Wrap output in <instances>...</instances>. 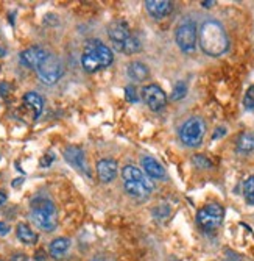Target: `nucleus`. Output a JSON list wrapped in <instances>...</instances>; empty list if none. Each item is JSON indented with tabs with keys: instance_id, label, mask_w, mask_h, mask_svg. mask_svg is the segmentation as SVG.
<instances>
[{
	"instance_id": "nucleus-22",
	"label": "nucleus",
	"mask_w": 254,
	"mask_h": 261,
	"mask_svg": "<svg viewBox=\"0 0 254 261\" xmlns=\"http://www.w3.org/2000/svg\"><path fill=\"white\" fill-rule=\"evenodd\" d=\"M243 197L249 205H254V177H248L243 183Z\"/></svg>"
},
{
	"instance_id": "nucleus-24",
	"label": "nucleus",
	"mask_w": 254,
	"mask_h": 261,
	"mask_svg": "<svg viewBox=\"0 0 254 261\" xmlns=\"http://www.w3.org/2000/svg\"><path fill=\"white\" fill-rule=\"evenodd\" d=\"M243 107L246 110H254V85H251L246 92H245V97H243Z\"/></svg>"
},
{
	"instance_id": "nucleus-26",
	"label": "nucleus",
	"mask_w": 254,
	"mask_h": 261,
	"mask_svg": "<svg viewBox=\"0 0 254 261\" xmlns=\"http://www.w3.org/2000/svg\"><path fill=\"white\" fill-rule=\"evenodd\" d=\"M10 94V85L8 83H0V103L5 102V99Z\"/></svg>"
},
{
	"instance_id": "nucleus-6",
	"label": "nucleus",
	"mask_w": 254,
	"mask_h": 261,
	"mask_svg": "<svg viewBox=\"0 0 254 261\" xmlns=\"http://www.w3.org/2000/svg\"><path fill=\"white\" fill-rule=\"evenodd\" d=\"M225 218V208L218 203H207L197 213V222L204 231L218 228Z\"/></svg>"
},
{
	"instance_id": "nucleus-12",
	"label": "nucleus",
	"mask_w": 254,
	"mask_h": 261,
	"mask_svg": "<svg viewBox=\"0 0 254 261\" xmlns=\"http://www.w3.org/2000/svg\"><path fill=\"white\" fill-rule=\"evenodd\" d=\"M117 161L112 158H102L97 163V175L100 181L111 183L115 177H117Z\"/></svg>"
},
{
	"instance_id": "nucleus-10",
	"label": "nucleus",
	"mask_w": 254,
	"mask_h": 261,
	"mask_svg": "<svg viewBox=\"0 0 254 261\" xmlns=\"http://www.w3.org/2000/svg\"><path fill=\"white\" fill-rule=\"evenodd\" d=\"M50 54L42 49L39 45H33V47H28L24 52H20L19 55V60L20 63L24 64L25 67H30V69H38L45 60H47Z\"/></svg>"
},
{
	"instance_id": "nucleus-16",
	"label": "nucleus",
	"mask_w": 254,
	"mask_h": 261,
	"mask_svg": "<svg viewBox=\"0 0 254 261\" xmlns=\"http://www.w3.org/2000/svg\"><path fill=\"white\" fill-rule=\"evenodd\" d=\"M125 191L130 197H133L134 200H145L150 194L151 189H148L147 186L136 183V181H125Z\"/></svg>"
},
{
	"instance_id": "nucleus-25",
	"label": "nucleus",
	"mask_w": 254,
	"mask_h": 261,
	"mask_svg": "<svg viewBox=\"0 0 254 261\" xmlns=\"http://www.w3.org/2000/svg\"><path fill=\"white\" fill-rule=\"evenodd\" d=\"M125 96H126V100L131 102V103H134V102L139 100V97H137V92H136V89H134L133 86H126V89H125Z\"/></svg>"
},
{
	"instance_id": "nucleus-17",
	"label": "nucleus",
	"mask_w": 254,
	"mask_h": 261,
	"mask_svg": "<svg viewBox=\"0 0 254 261\" xmlns=\"http://www.w3.org/2000/svg\"><path fill=\"white\" fill-rule=\"evenodd\" d=\"M126 74L131 80L134 82H142L148 77L150 70L147 67V64L141 63V61H133L128 64V69H126Z\"/></svg>"
},
{
	"instance_id": "nucleus-23",
	"label": "nucleus",
	"mask_w": 254,
	"mask_h": 261,
	"mask_svg": "<svg viewBox=\"0 0 254 261\" xmlns=\"http://www.w3.org/2000/svg\"><path fill=\"white\" fill-rule=\"evenodd\" d=\"M186 94H187V85L184 83V82H178L173 88V92H172V96L170 99L172 100H181L186 97Z\"/></svg>"
},
{
	"instance_id": "nucleus-11",
	"label": "nucleus",
	"mask_w": 254,
	"mask_h": 261,
	"mask_svg": "<svg viewBox=\"0 0 254 261\" xmlns=\"http://www.w3.org/2000/svg\"><path fill=\"white\" fill-rule=\"evenodd\" d=\"M64 158L66 161L75 168L77 171L86 174L87 177H90V172H89V166H87V161H86V155H84V150L78 146H69L64 149Z\"/></svg>"
},
{
	"instance_id": "nucleus-20",
	"label": "nucleus",
	"mask_w": 254,
	"mask_h": 261,
	"mask_svg": "<svg viewBox=\"0 0 254 261\" xmlns=\"http://www.w3.org/2000/svg\"><path fill=\"white\" fill-rule=\"evenodd\" d=\"M16 233H17L19 241H22L24 244L33 246V244L38 243V234L27 224H19L17 228H16Z\"/></svg>"
},
{
	"instance_id": "nucleus-31",
	"label": "nucleus",
	"mask_w": 254,
	"mask_h": 261,
	"mask_svg": "<svg viewBox=\"0 0 254 261\" xmlns=\"http://www.w3.org/2000/svg\"><path fill=\"white\" fill-rule=\"evenodd\" d=\"M11 259L13 261H27V256L25 255H20V253H16V255H13Z\"/></svg>"
},
{
	"instance_id": "nucleus-29",
	"label": "nucleus",
	"mask_w": 254,
	"mask_h": 261,
	"mask_svg": "<svg viewBox=\"0 0 254 261\" xmlns=\"http://www.w3.org/2000/svg\"><path fill=\"white\" fill-rule=\"evenodd\" d=\"M53 158H55L53 155H49V158H42V161H41V164L44 166V168H49V164H50V161H52Z\"/></svg>"
},
{
	"instance_id": "nucleus-9",
	"label": "nucleus",
	"mask_w": 254,
	"mask_h": 261,
	"mask_svg": "<svg viewBox=\"0 0 254 261\" xmlns=\"http://www.w3.org/2000/svg\"><path fill=\"white\" fill-rule=\"evenodd\" d=\"M142 100L151 111H161L167 105V96L163 88L151 83L142 89Z\"/></svg>"
},
{
	"instance_id": "nucleus-13",
	"label": "nucleus",
	"mask_w": 254,
	"mask_h": 261,
	"mask_svg": "<svg viewBox=\"0 0 254 261\" xmlns=\"http://www.w3.org/2000/svg\"><path fill=\"white\" fill-rule=\"evenodd\" d=\"M141 164L145 171V175L154 180H164L166 178V169L163 168L157 160H154L153 156H142L141 158Z\"/></svg>"
},
{
	"instance_id": "nucleus-2",
	"label": "nucleus",
	"mask_w": 254,
	"mask_h": 261,
	"mask_svg": "<svg viewBox=\"0 0 254 261\" xmlns=\"http://www.w3.org/2000/svg\"><path fill=\"white\" fill-rule=\"evenodd\" d=\"M112 61H114L112 50L100 39H89L84 44V50L81 55V66L86 72L94 74L103 67L111 66Z\"/></svg>"
},
{
	"instance_id": "nucleus-5",
	"label": "nucleus",
	"mask_w": 254,
	"mask_h": 261,
	"mask_svg": "<svg viewBox=\"0 0 254 261\" xmlns=\"http://www.w3.org/2000/svg\"><path fill=\"white\" fill-rule=\"evenodd\" d=\"M204 133H206L204 121L198 116H194L181 125L179 139L182 141V144H186L187 147H197L201 144Z\"/></svg>"
},
{
	"instance_id": "nucleus-34",
	"label": "nucleus",
	"mask_w": 254,
	"mask_h": 261,
	"mask_svg": "<svg viewBox=\"0 0 254 261\" xmlns=\"http://www.w3.org/2000/svg\"><path fill=\"white\" fill-rule=\"evenodd\" d=\"M214 2H203V7H212Z\"/></svg>"
},
{
	"instance_id": "nucleus-15",
	"label": "nucleus",
	"mask_w": 254,
	"mask_h": 261,
	"mask_svg": "<svg viewBox=\"0 0 254 261\" xmlns=\"http://www.w3.org/2000/svg\"><path fill=\"white\" fill-rule=\"evenodd\" d=\"M145 8L154 19H163L172 13L173 5L169 0H147Z\"/></svg>"
},
{
	"instance_id": "nucleus-35",
	"label": "nucleus",
	"mask_w": 254,
	"mask_h": 261,
	"mask_svg": "<svg viewBox=\"0 0 254 261\" xmlns=\"http://www.w3.org/2000/svg\"><path fill=\"white\" fill-rule=\"evenodd\" d=\"M0 261H2V259H0Z\"/></svg>"
},
{
	"instance_id": "nucleus-7",
	"label": "nucleus",
	"mask_w": 254,
	"mask_h": 261,
	"mask_svg": "<svg viewBox=\"0 0 254 261\" xmlns=\"http://www.w3.org/2000/svg\"><path fill=\"white\" fill-rule=\"evenodd\" d=\"M175 41L182 52H186V54L194 52L197 47V41H198L197 23L190 19L182 20L175 32Z\"/></svg>"
},
{
	"instance_id": "nucleus-14",
	"label": "nucleus",
	"mask_w": 254,
	"mask_h": 261,
	"mask_svg": "<svg viewBox=\"0 0 254 261\" xmlns=\"http://www.w3.org/2000/svg\"><path fill=\"white\" fill-rule=\"evenodd\" d=\"M122 177H123V181H136V183H141L144 186H147L148 189H151L153 191V183L151 180L139 169L136 168V166H125V168L122 169Z\"/></svg>"
},
{
	"instance_id": "nucleus-27",
	"label": "nucleus",
	"mask_w": 254,
	"mask_h": 261,
	"mask_svg": "<svg viewBox=\"0 0 254 261\" xmlns=\"http://www.w3.org/2000/svg\"><path fill=\"white\" fill-rule=\"evenodd\" d=\"M194 163H195V164L203 163L201 168H211V166H212L209 160H206V158H203V156H195V158H194Z\"/></svg>"
},
{
	"instance_id": "nucleus-1",
	"label": "nucleus",
	"mask_w": 254,
	"mask_h": 261,
	"mask_svg": "<svg viewBox=\"0 0 254 261\" xmlns=\"http://www.w3.org/2000/svg\"><path fill=\"white\" fill-rule=\"evenodd\" d=\"M200 47L209 57H221L229 49V39L218 20H206L200 27Z\"/></svg>"
},
{
	"instance_id": "nucleus-18",
	"label": "nucleus",
	"mask_w": 254,
	"mask_h": 261,
	"mask_svg": "<svg viewBox=\"0 0 254 261\" xmlns=\"http://www.w3.org/2000/svg\"><path fill=\"white\" fill-rule=\"evenodd\" d=\"M24 103H25V107H27V108H30V110H31L35 119H36V117H39V116H41L42 108H44V99L39 96L38 92H33V91L27 92L25 96H24Z\"/></svg>"
},
{
	"instance_id": "nucleus-19",
	"label": "nucleus",
	"mask_w": 254,
	"mask_h": 261,
	"mask_svg": "<svg viewBox=\"0 0 254 261\" xmlns=\"http://www.w3.org/2000/svg\"><path fill=\"white\" fill-rule=\"evenodd\" d=\"M69 247H71V241H69L67 238H56V240L52 241L49 250H50L52 258H55V259H62V258L67 255Z\"/></svg>"
},
{
	"instance_id": "nucleus-30",
	"label": "nucleus",
	"mask_w": 254,
	"mask_h": 261,
	"mask_svg": "<svg viewBox=\"0 0 254 261\" xmlns=\"http://www.w3.org/2000/svg\"><path fill=\"white\" fill-rule=\"evenodd\" d=\"M10 231V227L4 222H0V234H7Z\"/></svg>"
},
{
	"instance_id": "nucleus-28",
	"label": "nucleus",
	"mask_w": 254,
	"mask_h": 261,
	"mask_svg": "<svg viewBox=\"0 0 254 261\" xmlns=\"http://www.w3.org/2000/svg\"><path fill=\"white\" fill-rule=\"evenodd\" d=\"M90 261H114V258L109 256V255H97V256L92 258Z\"/></svg>"
},
{
	"instance_id": "nucleus-33",
	"label": "nucleus",
	"mask_w": 254,
	"mask_h": 261,
	"mask_svg": "<svg viewBox=\"0 0 254 261\" xmlns=\"http://www.w3.org/2000/svg\"><path fill=\"white\" fill-rule=\"evenodd\" d=\"M5 55H7V50L4 49V47H0V58L5 57Z\"/></svg>"
},
{
	"instance_id": "nucleus-3",
	"label": "nucleus",
	"mask_w": 254,
	"mask_h": 261,
	"mask_svg": "<svg viewBox=\"0 0 254 261\" xmlns=\"http://www.w3.org/2000/svg\"><path fill=\"white\" fill-rule=\"evenodd\" d=\"M108 36L117 52H122L125 55H133L141 50V41L131 33L130 25L122 19L112 20L109 23Z\"/></svg>"
},
{
	"instance_id": "nucleus-4",
	"label": "nucleus",
	"mask_w": 254,
	"mask_h": 261,
	"mask_svg": "<svg viewBox=\"0 0 254 261\" xmlns=\"http://www.w3.org/2000/svg\"><path fill=\"white\" fill-rule=\"evenodd\" d=\"M30 218L38 228L44 231H53L58 224L56 206L49 199L36 197L30 206Z\"/></svg>"
},
{
	"instance_id": "nucleus-8",
	"label": "nucleus",
	"mask_w": 254,
	"mask_h": 261,
	"mask_svg": "<svg viewBox=\"0 0 254 261\" xmlns=\"http://www.w3.org/2000/svg\"><path fill=\"white\" fill-rule=\"evenodd\" d=\"M36 70H38V75H39L42 83L55 85L64 74V66H62V61L59 58L49 55L47 60H45Z\"/></svg>"
},
{
	"instance_id": "nucleus-32",
	"label": "nucleus",
	"mask_w": 254,
	"mask_h": 261,
	"mask_svg": "<svg viewBox=\"0 0 254 261\" xmlns=\"http://www.w3.org/2000/svg\"><path fill=\"white\" fill-rule=\"evenodd\" d=\"M5 202H7V194L0 191V208H2V206L5 205Z\"/></svg>"
},
{
	"instance_id": "nucleus-21",
	"label": "nucleus",
	"mask_w": 254,
	"mask_h": 261,
	"mask_svg": "<svg viewBox=\"0 0 254 261\" xmlns=\"http://www.w3.org/2000/svg\"><path fill=\"white\" fill-rule=\"evenodd\" d=\"M237 150L240 153L254 152V132H245L237 138Z\"/></svg>"
}]
</instances>
